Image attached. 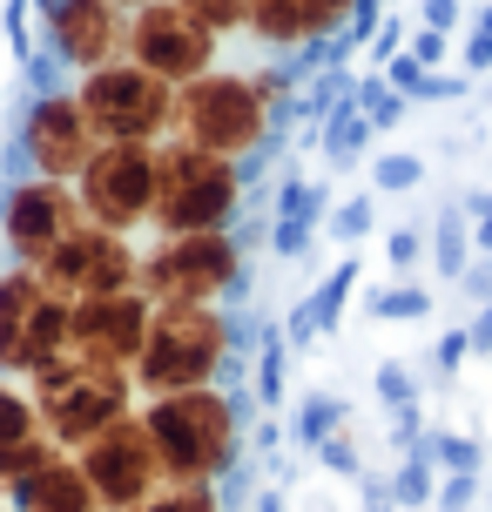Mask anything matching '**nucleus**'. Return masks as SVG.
I'll return each mask as SVG.
<instances>
[{
    "mask_svg": "<svg viewBox=\"0 0 492 512\" xmlns=\"http://www.w3.org/2000/svg\"><path fill=\"white\" fill-rule=\"evenodd\" d=\"M142 432L156 445L162 486H223L243 459V411L230 384H189L142 398Z\"/></svg>",
    "mask_w": 492,
    "mask_h": 512,
    "instance_id": "1",
    "label": "nucleus"
},
{
    "mask_svg": "<svg viewBox=\"0 0 492 512\" xmlns=\"http://www.w3.org/2000/svg\"><path fill=\"white\" fill-rule=\"evenodd\" d=\"M466 337H472V358H492V304H479V317L466 324Z\"/></svg>",
    "mask_w": 492,
    "mask_h": 512,
    "instance_id": "47",
    "label": "nucleus"
},
{
    "mask_svg": "<svg viewBox=\"0 0 492 512\" xmlns=\"http://www.w3.org/2000/svg\"><path fill=\"white\" fill-rule=\"evenodd\" d=\"M129 512H223V492L216 486H162Z\"/></svg>",
    "mask_w": 492,
    "mask_h": 512,
    "instance_id": "32",
    "label": "nucleus"
},
{
    "mask_svg": "<svg viewBox=\"0 0 492 512\" xmlns=\"http://www.w3.org/2000/svg\"><path fill=\"white\" fill-rule=\"evenodd\" d=\"M75 203L88 223L115 236L149 230V203H156V142H102L75 176Z\"/></svg>",
    "mask_w": 492,
    "mask_h": 512,
    "instance_id": "8",
    "label": "nucleus"
},
{
    "mask_svg": "<svg viewBox=\"0 0 492 512\" xmlns=\"http://www.w3.org/2000/svg\"><path fill=\"white\" fill-rule=\"evenodd\" d=\"M364 317L371 324H412V317H432V290L412 277L385 283V290H364Z\"/></svg>",
    "mask_w": 492,
    "mask_h": 512,
    "instance_id": "23",
    "label": "nucleus"
},
{
    "mask_svg": "<svg viewBox=\"0 0 492 512\" xmlns=\"http://www.w3.org/2000/svg\"><path fill=\"white\" fill-rule=\"evenodd\" d=\"M257 512H284V492H263V499H257Z\"/></svg>",
    "mask_w": 492,
    "mask_h": 512,
    "instance_id": "48",
    "label": "nucleus"
},
{
    "mask_svg": "<svg viewBox=\"0 0 492 512\" xmlns=\"http://www.w3.org/2000/svg\"><path fill=\"white\" fill-rule=\"evenodd\" d=\"M459 95H472V75H432L425 88V102H459Z\"/></svg>",
    "mask_w": 492,
    "mask_h": 512,
    "instance_id": "45",
    "label": "nucleus"
},
{
    "mask_svg": "<svg viewBox=\"0 0 492 512\" xmlns=\"http://www.w3.org/2000/svg\"><path fill=\"white\" fill-rule=\"evenodd\" d=\"M385 263L398 277H412L418 263H425V230H418V223H398V230L385 236Z\"/></svg>",
    "mask_w": 492,
    "mask_h": 512,
    "instance_id": "35",
    "label": "nucleus"
},
{
    "mask_svg": "<svg viewBox=\"0 0 492 512\" xmlns=\"http://www.w3.org/2000/svg\"><path fill=\"white\" fill-rule=\"evenodd\" d=\"M284 364H290V337H284V324H270V331H263V351H257V405L270 411V418H277L284 398H290Z\"/></svg>",
    "mask_w": 492,
    "mask_h": 512,
    "instance_id": "25",
    "label": "nucleus"
},
{
    "mask_svg": "<svg viewBox=\"0 0 492 512\" xmlns=\"http://www.w3.org/2000/svg\"><path fill=\"white\" fill-rule=\"evenodd\" d=\"M472 499H479V472H445L432 492V512H472Z\"/></svg>",
    "mask_w": 492,
    "mask_h": 512,
    "instance_id": "37",
    "label": "nucleus"
},
{
    "mask_svg": "<svg viewBox=\"0 0 492 512\" xmlns=\"http://www.w3.org/2000/svg\"><path fill=\"white\" fill-rule=\"evenodd\" d=\"M41 432V411L27 398V378H0V452Z\"/></svg>",
    "mask_w": 492,
    "mask_h": 512,
    "instance_id": "27",
    "label": "nucleus"
},
{
    "mask_svg": "<svg viewBox=\"0 0 492 512\" xmlns=\"http://www.w3.org/2000/svg\"><path fill=\"white\" fill-rule=\"evenodd\" d=\"M358 14V0H250V27L263 48L277 54H304V48H324L337 41Z\"/></svg>",
    "mask_w": 492,
    "mask_h": 512,
    "instance_id": "16",
    "label": "nucleus"
},
{
    "mask_svg": "<svg viewBox=\"0 0 492 512\" xmlns=\"http://www.w3.org/2000/svg\"><path fill=\"white\" fill-rule=\"evenodd\" d=\"M270 108L257 102L250 75L236 68H209L189 88H176V142L209 155H230V162H250V155L270 142Z\"/></svg>",
    "mask_w": 492,
    "mask_h": 512,
    "instance_id": "6",
    "label": "nucleus"
},
{
    "mask_svg": "<svg viewBox=\"0 0 492 512\" xmlns=\"http://www.w3.org/2000/svg\"><path fill=\"white\" fill-rule=\"evenodd\" d=\"M182 7H189V21H203L216 41H230V34L250 27V0H182Z\"/></svg>",
    "mask_w": 492,
    "mask_h": 512,
    "instance_id": "33",
    "label": "nucleus"
},
{
    "mask_svg": "<svg viewBox=\"0 0 492 512\" xmlns=\"http://www.w3.org/2000/svg\"><path fill=\"white\" fill-rule=\"evenodd\" d=\"M391 492H398V506H432V492H439V465L425 459V445L418 452H405V465L391 472Z\"/></svg>",
    "mask_w": 492,
    "mask_h": 512,
    "instance_id": "29",
    "label": "nucleus"
},
{
    "mask_svg": "<svg viewBox=\"0 0 492 512\" xmlns=\"http://www.w3.org/2000/svg\"><path fill=\"white\" fill-rule=\"evenodd\" d=\"M472 27H479V34H492V7H479V14H472Z\"/></svg>",
    "mask_w": 492,
    "mask_h": 512,
    "instance_id": "49",
    "label": "nucleus"
},
{
    "mask_svg": "<svg viewBox=\"0 0 492 512\" xmlns=\"http://www.w3.org/2000/svg\"><path fill=\"white\" fill-rule=\"evenodd\" d=\"M34 27H41V54L61 61L68 75L122 61L129 48V7L115 0H34Z\"/></svg>",
    "mask_w": 492,
    "mask_h": 512,
    "instance_id": "12",
    "label": "nucleus"
},
{
    "mask_svg": "<svg viewBox=\"0 0 492 512\" xmlns=\"http://www.w3.org/2000/svg\"><path fill=\"white\" fill-rule=\"evenodd\" d=\"M459 283H466V290L479 297V304H492V256H472V270H466Z\"/></svg>",
    "mask_w": 492,
    "mask_h": 512,
    "instance_id": "46",
    "label": "nucleus"
},
{
    "mask_svg": "<svg viewBox=\"0 0 492 512\" xmlns=\"http://www.w3.org/2000/svg\"><path fill=\"white\" fill-rule=\"evenodd\" d=\"M371 223H378V189H358V196H344V203L324 216V236L344 243V250H358L364 236H371Z\"/></svg>",
    "mask_w": 492,
    "mask_h": 512,
    "instance_id": "26",
    "label": "nucleus"
},
{
    "mask_svg": "<svg viewBox=\"0 0 492 512\" xmlns=\"http://www.w3.org/2000/svg\"><path fill=\"white\" fill-rule=\"evenodd\" d=\"M459 68H466V75H492V34H479V27H472L466 48H459Z\"/></svg>",
    "mask_w": 492,
    "mask_h": 512,
    "instance_id": "43",
    "label": "nucleus"
},
{
    "mask_svg": "<svg viewBox=\"0 0 492 512\" xmlns=\"http://www.w3.org/2000/svg\"><path fill=\"white\" fill-rule=\"evenodd\" d=\"M378 75H385L391 88H398V95H405V102H425V88H432V68H418L412 54H398V61H385V68H378Z\"/></svg>",
    "mask_w": 492,
    "mask_h": 512,
    "instance_id": "38",
    "label": "nucleus"
},
{
    "mask_svg": "<svg viewBox=\"0 0 492 512\" xmlns=\"http://www.w3.org/2000/svg\"><path fill=\"white\" fill-rule=\"evenodd\" d=\"M81 223L75 182H48V176H21L0 189V256L7 263H41L61 236Z\"/></svg>",
    "mask_w": 492,
    "mask_h": 512,
    "instance_id": "14",
    "label": "nucleus"
},
{
    "mask_svg": "<svg viewBox=\"0 0 492 512\" xmlns=\"http://www.w3.org/2000/svg\"><path fill=\"white\" fill-rule=\"evenodd\" d=\"M135 270H142V250H135L129 236L88 223V216L34 263V277L48 283L54 297H68V304H75V297H115V290H135Z\"/></svg>",
    "mask_w": 492,
    "mask_h": 512,
    "instance_id": "10",
    "label": "nucleus"
},
{
    "mask_svg": "<svg viewBox=\"0 0 492 512\" xmlns=\"http://www.w3.org/2000/svg\"><path fill=\"white\" fill-rule=\"evenodd\" d=\"M344 418H351L344 398H331V391H304V398H297V418H290V432H297L304 452H317L331 432H344Z\"/></svg>",
    "mask_w": 492,
    "mask_h": 512,
    "instance_id": "24",
    "label": "nucleus"
},
{
    "mask_svg": "<svg viewBox=\"0 0 492 512\" xmlns=\"http://www.w3.org/2000/svg\"><path fill=\"white\" fill-rule=\"evenodd\" d=\"M425 256H432V270H439L445 283H459L472 270V216L466 209H445L439 223H432V236H425Z\"/></svg>",
    "mask_w": 492,
    "mask_h": 512,
    "instance_id": "20",
    "label": "nucleus"
},
{
    "mask_svg": "<svg viewBox=\"0 0 492 512\" xmlns=\"http://www.w3.org/2000/svg\"><path fill=\"white\" fill-rule=\"evenodd\" d=\"M250 277L243 236L236 230H196V236H156L142 250L135 290L149 304H230Z\"/></svg>",
    "mask_w": 492,
    "mask_h": 512,
    "instance_id": "5",
    "label": "nucleus"
},
{
    "mask_svg": "<svg viewBox=\"0 0 492 512\" xmlns=\"http://www.w3.org/2000/svg\"><path fill=\"white\" fill-rule=\"evenodd\" d=\"M0 506H7V512H102V499H95L88 479H81L75 459H54L48 472H34L27 486L7 492Z\"/></svg>",
    "mask_w": 492,
    "mask_h": 512,
    "instance_id": "17",
    "label": "nucleus"
},
{
    "mask_svg": "<svg viewBox=\"0 0 492 512\" xmlns=\"http://www.w3.org/2000/svg\"><path fill=\"white\" fill-rule=\"evenodd\" d=\"M317 465L324 472H337V479H364V459H358V445H351V432H331L324 445H317Z\"/></svg>",
    "mask_w": 492,
    "mask_h": 512,
    "instance_id": "36",
    "label": "nucleus"
},
{
    "mask_svg": "<svg viewBox=\"0 0 492 512\" xmlns=\"http://www.w3.org/2000/svg\"><path fill=\"white\" fill-rule=\"evenodd\" d=\"M459 21H466V0H418V27H439V34H452Z\"/></svg>",
    "mask_w": 492,
    "mask_h": 512,
    "instance_id": "42",
    "label": "nucleus"
},
{
    "mask_svg": "<svg viewBox=\"0 0 492 512\" xmlns=\"http://www.w3.org/2000/svg\"><path fill=\"white\" fill-rule=\"evenodd\" d=\"M378 405H391V411L418 405V384H412V371H405V364H378Z\"/></svg>",
    "mask_w": 492,
    "mask_h": 512,
    "instance_id": "39",
    "label": "nucleus"
},
{
    "mask_svg": "<svg viewBox=\"0 0 492 512\" xmlns=\"http://www.w3.org/2000/svg\"><path fill=\"white\" fill-rule=\"evenodd\" d=\"M405 41H412V21H405V14H385V21H378V34L364 41V54H371V75H378L385 61H398V54H405Z\"/></svg>",
    "mask_w": 492,
    "mask_h": 512,
    "instance_id": "34",
    "label": "nucleus"
},
{
    "mask_svg": "<svg viewBox=\"0 0 492 512\" xmlns=\"http://www.w3.org/2000/svg\"><path fill=\"white\" fill-rule=\"evenodd\" d=\"M75 102L102 142H169L176 135V88L129 54L75 75Z\"/></svg>",
    "mask_w": 492,
    "mask_h": 512,
    "instance_id": "7",
    "label": "nucleus"
},
{
    "mask_svg": "<svg viewBox=\"0 0 492 512\" xmlns=\"http://www.w3.org/2000/svg\"><path fill=\"white\" fill-rule=\"evenodd\" d=\"M351 108H358V115H364L371 128H398L412 102H405V95H398V88H391L385 75H364L358 88H351Z\"/></svg>",
    "mask_w": 492,
    "mask_h": 512,
    "instance_id": "28",
    "label": "nucleus"
},
{
    "mask_svg": "<svg viewBox=\"0 0 492 512\" xmlns=\"http://www.w3.org/2000/svg\"><path fill=\"white\" fill-rule=\"evenodd\" d=\"M41 297H48V283L27 263H0V378H21V337Z\"/></svg>",
    "mask_w": 492,
    "mask_h": 512,
    "instance_id": "18",
    "label": "nucleus"
},
{
    "mask_svg": "<svg viewBox=\"0 0 492 512\" xmlns=\"http://www.w3.org/2000/svg\"><path fill=\"white\" fill-rule=\"evenodd\" d=\"M216 34H209L203 21H189V7L182 0H142V7H129V61H142L149 75H162L169 88H189L196 75H209L216 68Z\"/></svg>",
    "mask_w": 492,
    "mask_h": 512,
    "instance_id": "11",
    "label": "nucleus"
},
{
    "mask_svg": "<svg viewBox=\"0 0 492 512\" xmlns=\"http://www.w3.org/2000/svg\"><path fill=\"white\" fill-rule=\"evenodd\" d=\"M81 465V479L95 486L102 512H129L142 506L149 492H162V465H156V445L142 432V405L122 418V425H108L102 438H88L81 452H68Z\"/></svg>",
    "mask_w": 492,
    "mask_h": 512,
    "instance_id": "13",
    "label": "nucleus"
},
{
    "mask_svg": "<svg viewBox=\"0 0 492 512\" xmlns=\"http://www.w3.org/2000/svg\"><path fill=\"white\" fill-rule=\"evenodd\" d=\"M405 54H412L418 68H432V75H439V61L452 54V34H439V27H412V41H405Z\"/></svg>",
    "mask_w": 492,
    "mask_h": 512,
    "instance_id": "40",
    "label": "nucleus"
},
{
    "mask_svg": "<svg viewBox=\"0 0 492 512\" xmlns=\"http://www.w3.org/2000/svg\"><path fill=\"white\" fill-rule=\"evenodd\" d=\"M358 486H364V512H398V492H391V479H371V472H364Z\"/></svg>",
    "mask_w": 492,
    "mask_h": 512,
    "instance_id": "44",
    "label": "nucleus"
},
{
    "mask_svg": "<svg viewBox=\"0 0 492 512\" xmlns=\"http://www.w3.org/2000/svg\"><path fill=\"white\" fill-rule=\"evenodd\" d=\"M358 283H364V256L344 250V256L331 263V277L311 290V310H317V331H324V337L344 324V310H351V297H358Z\"/></svg>",
    "mask_w": 492,
    "mask_h": 512,
    "instance_id": "21",
    "label": "nucleus"
},
{
    "mask_svg": "<svg viewBox=\"0 0 492 512\" xmlns=\"http://www.w3.org/2000/svg\"><path fill=\"white\" fill-rule=\"evenodd\" d=\"M236 358V317L223 304H156L149 317V344L135 358V391L162 398V391H189V384H223Z\"/></svg>",
    "mask_w": 492,
    "mask_h": 512,
    "instance_id": "2",
    "label": "nucleus"
},
{
    "mask_svg": "<svg viewBox=\"0 0 492 512\" xmlns=\"http://www.w3.org/2000/svg\"><path fill=\"white\" fill-rule=\"evenodd\" d=\"M418 182H425V155H412V149H385L371 162V189H378V196H405Z\"/></svg>",
    "mask_w": 492,
    "mask_h": 512,
    "instance_id": "30",
    "label": "nucleus"
},
{
    "mask_svg": "<svg viewBox=\"0 0 492 512\" xmlns=\"http://www.w3.org/2000/svg\"><path fill=\"white\" fill-rule=\"evenodd\" d=\"M27 398L41 411V432L61 445V452H81L88 438H102L108 425H122L142 391H135L129 371H108V364H88V358H54L41 371H27Z\"/></svg>",
    "mask_w": 492,
    "mask_h": 512,
    "instance_id": "4",
    "label": "nucleus"
},
{
    "mask_svg": "<svg viewBox=\"0 0 492 512\" xmlns=\"http://www.w3.org/2000/svg\"><path fill=\"white\" fill-rule=\"evenodd\" d=\"M149 317H156V304L142 290L75 297V358L108 364V371H135L142 344H149Z\"/></svg>",
    "mask_w": 492,
    "mask_h": 512,
    "instance_id": "15",
    "label": "nucleus"
},
{
    "mask_svg": "<svg viewBox=\"0 0 492 512\" xmlns=\"http://www.w3.org/2000/svg\"><path fill=\"white\" fill-rule=\"evenodd\" d=\"M14 149H21L27 176H48V182H75L88 169V155L102 149V135L88 128L75 88H34L14 122Z\"/></svg>",
    "mask_w": 492,
    "mask_h": 512,
    "instance_id": "9",
    "label": "nucleus"
},
{
    "mask_svg": "<svg viewBox=\"0 0 492 512\" xmlns=\"http://www.w3.org/2000/svg\"><path fill=\"white\" fill-rule=\"evenodd\" d=\"M425 459L439 465V472H479L486 452H479V438H459V432H425Z\"/></svg>",
    "mask_w": 492,
    "mask_h": 512,
    "instance_id": "31",
    "label": "nucleus"
},
{
    "mask_svg": "<svg viewBox=\"0 0 492 512\" xmlns=\"http://www.w3.org/2000/svg\"><path fill=\"white\" fill-rule=\"evenodd\" d=\"M466 358H472V337H466V331H445V337H439V351H432V371H439V378H452V371H459Z\"/></svg>",
    "mask_w": 492,
    "mask_h": 512,
    "instance_id": "41",
    "label": "nucleus"
},
{
    "mask_svg": "<svg viewBox=\"0 0 492 512\" xmlns=\"http://www.w3.org/2000/svg\"><path fill=\"white\" fill-rule=\"evenodd\" d=\"M115 7H142V0H115Z\"/></svg>",
    "mask_w": 492,
    "mask_h": 512,
    "instance_id": "50",
    "label": "nucleus"
},
{
    "mask_svg": "<svg viewBox=\"0 0 492 512\" xmlns=\"http://www.w3.org/2000/svg\"><path fill=\"white\" fill-rule=\"evenodd\" d=\"M250 196V176L230 155L189 149V142H156V203H149V230L156 236H196V230H236Z\"/></svg>",
    "mask_w": 492,
    "mask_h": 512,
    "instance_id": "3",
    "label": "nucleus"
},
{
    "mask_svg": "<svg viewBox=\"0 0 492 512\" xmlns=\"http://www.w3.org/2000/svg\"><path fill=\"white\" fill-rule=\"evenodd\" d=\"M371 135H378V128L364 122V115H358L351 102L331 108V115L317 122V142H324V169H351V162L364 155V142H371Z\"/></svg>",
    "mask_w": 492,
    "mask_h": 512,
    "instance_id": "22",
    "label": "nucleus"
},
{
    "mask_svg": "<svg viewBox=\"0 0 492 512\" xmlns=\"http://www.w3.org/2000/svg\"><path fill=\"white\" fill-rule=\"evenodd\" d=\"M75 351V304L68 297H41L34 304V317H27V337H21V378L27 371H41V364H54V358H68Z\"/></svg>",
    "mask_w": 492,
    "mask_h": 512,
    "instance_id": "19",
    "label": "nucleus"
}]
</instances>
